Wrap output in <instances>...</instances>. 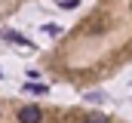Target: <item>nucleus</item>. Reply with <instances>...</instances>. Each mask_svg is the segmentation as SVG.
<instances>
[{"instance_id": "1", "label": "nucleus", "mask_w": 132, "mask_h": 123, "mask_svg": "<svg viewBox=\"0 0 132 123\" xmlns=\"http://www.w3.org/2000/svg\"><path fill=\"white\" fill-rule=\"evenodd\" d=\"M40 120H43V111L40 108H34V105L19 108V123H40Z\"/></svg>"}, {"instance_id": "2", "label": "nucleus", "mask_w": 132, "mask_h": 123, "mask_svg": "<svg viewBox=\"0 0 132 123\" xmlns=\"http://www.w3.org/2000/svg\"><path fill=\"white\" fill-rule=\"evenodd\" d=\"M3 37H6L9 43H22V46H31V43H28V40H25L22 34H15V31H3Z\"/></svg>"}, {"instance_id": "3", "label": "nucleus", "mask_w": 132, "mask_h": 123, "mask_svg": "<svg viewBox=\"0 0 132 123\" xmlns=\"http://www.w3.org/2000/svg\"><path fill=\"white\" fill-rule=\"evenodd\" d=\"M25 89H28V92H34V95H43L49 86H46V83H34V80H31V83H25Z\"/></svg>"}, {"instance_id": "4", "label": "nucleus", "mask_w": 132, "mask_h": 123, "mask_svg": "<svg viewBox=\"0 0 132 123\" xmlns=\"http://www.w3.org/2000/svg\"><path fill=\"white\" fill-rule=\"evenodd\" d=\"M86 123H108V117H104L101 111H92V114L86 117Z\"/></svg>"}, {"instance_id": "5", "label": "nucleus", "mask_w": 132, "mask_h": 123, "mask_svg": "<svg viewBox=\"0 0 132 123\" xmlns=\"http://www.w3.org/2000/svg\"><path fill=\"white\" fill-rule=\"evenodd\" d=\"M80 0H59V6H65V9H71V6H77Z\"/></svg>"}]
</instances>
